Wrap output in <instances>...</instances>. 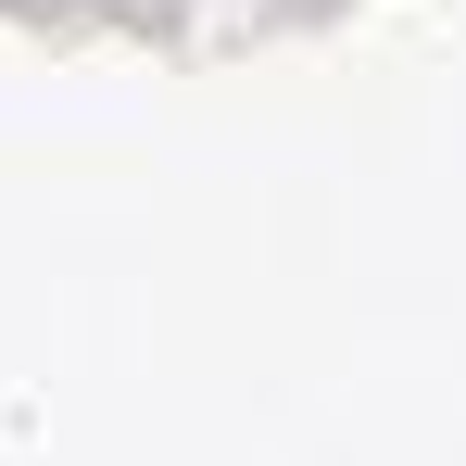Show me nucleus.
<instances>
[]
</instances>
